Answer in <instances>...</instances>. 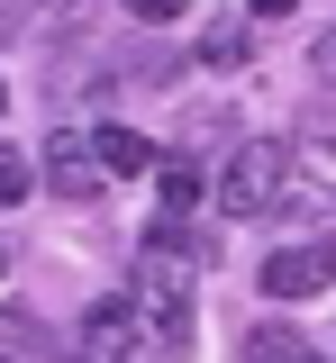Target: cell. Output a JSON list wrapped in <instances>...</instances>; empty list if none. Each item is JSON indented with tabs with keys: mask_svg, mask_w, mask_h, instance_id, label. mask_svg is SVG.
<instances>
[{
	"mask_svg": "<svg viewBox=\"0 0 336 363\" xmlns=\"http://www.w3.org/2000/svg\"><path fill=\"white\" fill-rule=\"evenodd\" d=\"M191 291H200V236L182 218H155L145 255H137V300H145V327H155L164 363H191Z\"/></svg>",
	"mask_w": 336,
	"mask_h": 363,
	"instance_id": "cell-1",
	"label": "cell"
},
{
	"mask_svg": "<svg viewBox=\"0 0 336 363\" xmlns=\"http://www.w3.org/2000/svg\"><path fill=\"white\" fill-rule=\"evenodd\" d=\"M291 173H300V155H291L282 136H245L237 155H228V173H218V209L228 218H264V209H282Z\"/></svg>",
	"mask_w": 336,
	"mask_h": 363,
	"instance_id": "cell-2",
	"label": "cell"
},
{
	"mask_svg": "<svg viewBox=\"0 0 336 363\" xmlns=\"http://www.w3.org/2000/svg\"><path fill=\"white\" fill-rule=\"evenodd\" d=\"M264 300H318L336 291V236H309V245H282V255H264Z\"/></svg>",
	"mask_w": 336,
	"mask_h": 363,
	"instance_id": "cell-3",
	"label": "cell"
},
{
	"mask_svg": "<svg viewBox=\"0 0 336 363\" xmlns=\"http://www.w3.org/2000/svg\"><path fill=\"white\" fill-rule=\"evenodd\" d=\"M137 327H145V300H91L73 345H82L91 363H128V354H137Z\"/></svg>",
	"mask_w": 336,
	"mask_h": 363,
	"instance_id": "cell-4",
	"label": "cell"
},
{
	"mask_svg": "<svg viewBox=\"0 0 336 363\" xmlns=\"http://www.w3.org/2000/svg\"><path fill=\"white\" fill-rule=\"evenodd\" d=\"M46 173H55V191H73V200H91V191H100V145H82V136H64V128H55V145H46Z\"/></svg>",
	"mask_w": 336,
	"mask_h": 363,
	"instance_id": "cell-5",
	"label": "cell"
},
{
	"mask_svg": "<svg viewBox=\"0 0 336 363\" xmlns=\"http://www.w3.org/2000/svg\"><path fill=\"white\" fill-rule=\"evenodd\" d=\"M155 200H164V218H182V209H200V200H209V182H200L191 155H164V164H155Z\"/></svg>",
	"mask_w": 336,
	"mask_h": 363,
	"instance_id": "cell-6",
	"label": "cell"
},
{
	"mask_svg": "<svg viewBox=\"0 0 336 363\" xmlns=\"http://www.w3.org/2000/svg\"><path fill=\"white\" fill-rule=\"evenodd\" d=\"M91 145H100V164H109V173H155V164H164V155H155V145H145V136L128 128V118H109V128H100Z\"/></svg>",
	"mask_w": 336,
	"mask_h": 363,
	"instance_id": "cell-7",
	"label": "cell"
},
{
	"mask_svg": "<svg viewBox=\"0 0 336 363\" xmlns=\"http://www.w3.org/2000/svg\"><path fill=\"white\" fill-rule=\"evenodd\" d=\"M245 363H327V354H309L291 327H254V336H245Z\"/></svg>",
	"mask_w": 336,
	"mask_h": 363,
	"instance_id": "cell-8",
	"label": "cell"
},
{
	"mask_svg": "<svg viewBox=\"0 0 336 363\" xmlns=\"http://www.w3.org/2000/svg\"><path fill=\"white\" fill-rule=\"evenodd\" d=\"M291 155H300V173H309V182H327V191H336V128H309Z\"/></svg>",
	"mask_w": 336,
	"mask_h": 363,
	"instance_id": "cell-9",
	"label": "cell"
},
{
	"mask_svg": "<svg viewBox=\"0 0 336 363\" xmlns=\"http://www.w3.org/2000/svg\"><path fill=\"white\" fill-rule=\"evenodd\" d=\"M200 55H209V64H237V55H245V28H237V18H218V28L200 37Z\"/></svg>",
	"mask_w": 336,
	"mask_h": 363,
	"instance_id": "cell-10",
	"label": "cell"
},
{
	"mask_svg": "<svg viewBox=\"0 0 336 363\" xmlns=\"http://www.w3.org/2000/svg\"><path fill=\"white\" fill-rule=\"evenodd\" d=\"M118 9H128V18H145V28H173V18H182V0H118Z\"/></svg>",
	"mask_w": 336,
	"mask_h": 363,
	"instance_id": "cell-11",
	"label": "cell"
},
{
	"mask_svg": "<svg viewBox=\"0 0 336 363\" xmlns=\"http://www.w3.org/2000/svg\"><path fill=\"white\" fill-rule=\"evenodd\" d=\"M309 64H318V82H336V37H318V55H309Z\"/></svg>",
	"mask_w": 336,
	"mask_h": 363,
	"instance_id": "cell-12",
	"label": "cell"
},
{
	"mask_svg": "<svg viewBox=\"0 0 336 363\" xmlns=\"http://www.w3.org/2000/svg\"><path fill=\"white\" fill-rule=\"evenodd\" d=\"M291 9H300V0H254V18H291Z\"/></svg>",
	"mask_w": 336,
	"mask_h": 363,
	"instance_id": "cell-13",
	"label": "cell"
}]
</instances>
